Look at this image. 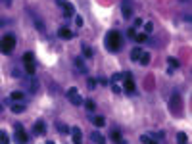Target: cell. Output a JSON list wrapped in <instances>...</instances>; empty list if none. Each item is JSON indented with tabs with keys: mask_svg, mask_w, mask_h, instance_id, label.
Returning a JSON list of instances; mask_svg holds the SVG:
<instances>
[{
	"mask_svg": "<svg viewBox=\"0 0 192 144\" xmlns=\"http://www.w3.org/2000/svg\"><path fill=\"white\" fill-rule=\"evenodd\" d=\"M106 46H108V50H112V52H117V50L123 46L121 33H119V31H110L108 37H106Z\"/></svg>",
	"mask_w": 192,
	"mask_h": 144,
	"instance_id": "obj_1",
	"label": "cell"
},
{
	"mask_svg": "<svg viewBox=\"0 0 192 144\" xmlns=\"http://www.w3.org/2000/svg\"><path fill=\"white\" fill-rule=\"evenodd\" d=\"M169 110H171V114L173 115H181V111H183V98H181V94L177 90L171 94V98H169Z\"/></svg>",
	"mask_w": 192,
	"mask_h": 144,
	"instance_id": "obj_2",
	"label": "cell"
},
{
	"mask_svg": "<svg viewBox=\"0 0 192 144\" xmlns=\"http://www.w3.org/2000/svg\"><path fill=\"white\" fill-rule=\"evenodd\" d=\"M14 48H15V37L14 35H6V37L2 39V42H0V50H2L4 54H10Z\"/></svg>",
	"mask_w": 192,
	"mask_h": 144,
	"instance_id": "obj_3",
	"label": "cell"
},
{
	"mask_svg": "<svg viewBox=\"0 0 192 144\" xmlns=\"http://www.w3.org/2000/svg\"><path fill=\"white\" fill-rule=\"evenodd\" d=\"M65 96H67V100H69L73 106H81V104H83V98L79 96V92H77V89H75V86H73V89H69V90H67V92H65Z\"/></svg>",
	"mask_w": 192,
	"mask_h": 144,
	"instance_id": "obj_4",
	"label": "cell"
},
{
	"mask_svg": "<svg viewBox=\"0 0 192 144\" xmlns=\"http://www.w3.org/2000/svg\"><path fill=\"white\" fill-rule=\"evenodd\" d=\"M56 2H58V6L64 8V15H65V17H71V15L75 14V8H73L71 2H67V0H56Z\"/></svg>",
	"mask_w": 192,
	"mask_h": 144,
	"instance_id": "obj_5",
	"label": "cell"
},
{
	"mask_svg": "<svg viewBox=\"0 0 192 144\" xmlns=\"http://www.w3.org/2000/svg\"><path fill=\"white\" fill-rule=\"evenodd\" d=\"M73 64H75V67H77V71H79V73H83V75H87V73H89V67H87L85 58L77 56V58H73Z\"/></svg>",
	"mask_w": 192,
	"mask_h": 144,
	"instance_id": "obj_6",
	"label": "cell"
},
{
	"mask_svg": "<svg viewBox=\"0 0 192 144\" xmlns=\"http://www.w3.org/2000/svg\"><path fill=\"white\" fill-rule=\"evenodd\" d=\"M15 138L19 140V144H25V142H27V133L23 131V127L19 125V123L15 125Z\"/></svg>",
	"mask_w": 192,
	"mask_h": 144,
	"instance_id": "obj_7",
	"label": "cell"
},
{
	"mask_svg": "<svg viewBox=\"0 0 192 144\" xmlns=\"http://www.w3.org/2000/svg\"><path fill=\"white\" fill-rule=\"evenodd\" d=\"M121 14H123V17L125 19H129L133 15V6L129 2H123V6H121Z\"/></svg>",
	"mask_w": 192,
	"mask_h": 144,
	"instance_id": "obj_8",
	"label": "cell"
},
{
	"mask_svg": "<svg viewBox=\"0 0 192 144\" xmlns=\"http://www.w3.org/2000/svg\"><path fill=\"white\" fill-rule=\"evenodd\" d=\"M71 135H73V144H83V136H81L79 127H73V129H71Z\"/></svg>",
	"mask_w": 192,
	"mask_h": 144,
	"instance_id": "obj_9",
	"label": "cell"
},
{
	"mask_svg": "<svg viewBox=\"0 0 192 144\" xmlns=\"http://www.w3.org/2000/svg\"><path fill=\"white\" fill-rule=\"evenodd\" d=\"M90 138H92V142H94V144H106V138H104V135H100L98 131L90 133Z\"/></svg>",
	"mask_w": 192,
	"mask_h": 144,
	"instance_id": "obj_10",
	"label": "cell"
},
{
	"mask_svg": "<svg viewBox=\"0 0 192 144\" xmlns=\"http://www.w3.org/2000/svg\"><path fill=\"white\" fill-rule=\"evenodd\" d=\"M33 133H35V135H44V133H46V125L42 121H37L35 127H33Z\"/></svg>",
	"mask_w": 192,
	"mask_h": 144,
	"instance_id": "obj_11",
	"label": "cell"
},
{
	"mask_svg": "<svg viewBox=\"0 0 192 144\" xmlns=\"http://www.w3.org/2000/svg\"><path fill=\"white\" fill-rule=\"evenodd\" d=\"M27 89H29V92H37L39 90V81L35 79V77H29V83H27Z\"/></svg>",
	"mask_w": 192,
	"mask_h": 144,
	"instance_id": "obj_12",
	"label": "cell"
},
{
	"mask_svg": "<svg viewBox=\"0 0 192 144\" xmlns=\"http://www.w3.org/2000/svg\"><path fill=\"white\" fill-rule=\"evenodd\" d=\"M58 35H60L61 39H65V40L73 37V33H71V29H69V27H60V29H58Z\"/></svg>",
	"mask_w": 192,
	"mask_h": 144,
	"instance_id": "obj_13",
	"label": "cell"
},
{
	"mask_svg": "<svg viewBox=\"0 0 192 144\" xmlns=\"http://www.w3.org/2000/svg\"><path fill=\"white\" fill-rule=\"evenodd\" d=\"M112 140L115 142V144H125V140L121 138V133H119L117 129H113V131H112Z\"/></svg>",
	"mask_w": 192,
	"mask_h": 144,
	"instance_id": "obj_14",
	"label": "cell"
},
{
	"mask_svg": "<svg viewBox=\"0 0 192 144\" xmlns=\"http://www.w3.org/2000/svg\"><path fill=\"white\" fill-rule=\"evenodd\" d=\"M10 108H12V111H14V114H23V111H25V108H27V106L19 102V104H10Z\"/></svg>",
	"mask_w": 192,
	"mask_h": 144,
	"instance_id": "obj_15",
	"label": "cell"
},
{
	"mask_svg": "<svg viewBox=\"0 0 192 144\" xmlns=\"http://www.w3.org/2000/svg\"><path fill=\"white\" fill-rule=\"evenodd\" d=\"M92 123H94V127H98V129H100V127H104V125H106V119H104L102 115H96L94 119H92Z\"/></svg>",
	"mask_w": 192,
	"mask_h": 144,
	"instance_id": "obj_16",
	"label": "cell"
},
{
	"mask_svg": "<svg viewBox=\"0 0 192 144\" xmlns=\"http://www.w3.org/2000/svg\"><path fill=\"white\" fill-rule=\"evenodd\" d=\"M23 61L25 64H35V54L33 52H25L23 54Z\"/></svg>",
	"mask_w": 192,
	"mask_h": 144,
	"instance_id": "obj_17",
	"label": "cell"
},
{
	"mask_svg": "<svg viewBox=\"0 0 192 144\" xmlns=\"http://www.w3.org/2000/svg\"><path fill=\"white\" fill-rule=\"evenodd\" d=\"M23 98H25V94H23L21 90H14V92H12V100H17V102H21Z\"/></svg>",
	"mask_w": 192,
	"mask_h": 144,
	"instance_id": "obj_18",
	"label": "cell"
},
{
	"mask_svg": "<svg viewBox=\"0 0 192 144\" xmlns=\"http://www.w3.org/2000/svg\"><path fill=\"white\" fill-rule=\"evenodd\" d=\"M25 73H27V77H33L35 75V64H25Z\"/></svg>",
	"mask_w": 192,
	"mask_h": 144,
	"instance_id": "obj_19",
	"label": "cell"
},
{
	"mask_svg": "<svg viewBox=\"0 0 192 144\" xmlns=\"http://www.w3.org/2000/svg\"><path fill=\"white\" fill-rule=\"evenodd\" d=\"M138 61H140L142 65H148V64H150V54L142 52V54H140V58H138Z\"/></svg>",
	"mask_w": 192,
	"mask_h": 144,
	"instance_id": "obj_20",
	"label": "cell"
},
{
	"mask_svg": "<svg viewBox=\"0 0 192 144\" xmlns=\"http://www.w3.org/2000/svg\"><path fill=\"white\" fill-rule=\"evenodd\" d=\"M167 61H169V67H171V69H175V67H181V61H179L177 58H167Z\"/></svg>",
	"mask_w": 192,
	"mask_h": 144,
	"instance_id": "obj_21",
	"label": "cell"
},
{
	"mask_svg": "<svg viewBox=\"0 0 192 144\" xmlns=\"http://www.w3.org/2000/svg\"><path fill=\"white\" fill-rule=\"evenodd\" d=\"M81 48H83V56H85V58H92V48H89L87 44H83Z\"/></svg>",
	"mask_w": 192,
	"mask_h": 144,
	"instance_id": "obj_22",
	"label": "cell"
},
{
	"mask_svg": "<svg viewBox=\"0 0 192 144\" xmlns=\"http://www.w3.org/2000/svg\"><path fill=\"white\" fill-rule=\"evenodd\" d=\"M134 39H137V42H146L148 35L146 33H137V35H134Z\"/></svg>",
	"mask_w": 192,
	"mask_h": 144,
	"instance_id": "obj_23",
	"label": "cell"
},
{
	"mask_svg": "<svg viewBox=\"0 0 192 144\" xmlns=\"http://www.w3.org/2000/svg\"><path fill=\"white\" fill-rule=\"evenodd\" d=\"M140 142H142V144H158L154 138H150L148 135H142V136H140Z\"/></svg>",
	"mask_w": 192,
	"mask_h": 144,
	"instance_id": "obj_24",
	"label": "cell"
},
{
	"mask_svg": "<svg viewBox=\"0 0 192 144\" xmlns=\"http://www.w3.org/2000/svg\"><path fill=\"white\" fill-rule=\"evenodd\" d=\"M140 54H142L140 48H133V50H131V60H133V61L138 60V58H140Z\"/></svg>",
	"mask_w": 192,
	"mask_h": 144,
	"instance_id": "obj_25",
	"label": "cell"
},
{
	"mask_svg": "<svg viewBox=\"0 0 192 144\" xmlns=\"http://www.w3.org/2000/svg\"><path fill=\"white\" fill-rule=\"evenodd\" d=\"M31 15H33V19H35V25H37V29H39V31H44V23L40 21V19H39L35 14H31Z\"/></svg>",
	"mask_w": 192,
	"mask_h": 144,
	"instance_id": "obj_26",
	"label": "cell"
},
{
	"mask_svg": "<svg viewBox=\"0 0 192 144\" xmlns=\"http://www.w3.org/2000/svg\"><path fill=\"white\" fill-rule=\"evenodd\" d=\"M85 106H87V110H89V111H94V110H96V102H94V100H87Z\"/></svg>",
	"mask_w": 192,
	"mask_h": 144,
	"instance_id": "obj_27",
	"label": "cell"
},
{
	"mask_svg": "<svg viewBox=\"0 0 192 144\" xmlns=\"http://www.w3.org/2000/svg\"><path fill=\"white\" fill-rule=\"evenodd\" d=\"M0 144H10V140H8V135H6V131H0Z\"/></svg>",
	"mask_w": 192,
	"mask_h": 144,
	"instance_id": "obj_28",
	"label": "cell"
},
{
	"mask_svg": "<svg viewBox=\"0 0 192 144\" xmlns=\"http://www.w3.org/2000/svg\"><path fill=\"white\" fill-rule=\"evenodd\" d=\"M186 140H188V138H186L184 133H179V135H177V142L179 144H186Z\"/></svg>",
	"mask_w": 192,
	"mask_h": 144,
	"instance_id": "obj_29",
	"label": "cell"
},
{
	"mask_svg": "<svg viewBox=\"0 0 192 144\" xmlns=\"http://www.w3.org/2000/svg\"><path fill=\"white\" fill-rule=\"evenodd\" d=\"M56 127H58V131H61L64 135H67V133H69V129H67V125H64V123H56Z\"/></svg>",
	"mask_w": 192,
	"mask_h": 144,
	"instance_id": "obj_30",
	"label": "cell"
},
{
	"mask_svg": "<svg viewBox=\"0 0 192 144\" xmlns=\"http://www.w3.org/2000/svg\"><path fill=\"white\" fill-rule=\"evenodd\" d=\"M144 31H146V35H148V33H152V31H154V23H152V21L144 23Z\"/></svg>",
	"mask_w": 192,
	"mask_h": 144,
	"instance_id": "obj_31",
	"label": "cell"
},
{
	"mask_svg": "<svg viewBox=\"0 0 192 144\" xmlns=\"http://www.w3.org/2000/svg\"><path fill=\"white\" fill-rule=\"evenodd\" d=\"M150 138H154V140L158 142L159 138H163V135H162V133H152V135H150Z\"/></svg>",
	"mask_w": 192,
	"mask_h": 144,
	"instance_id": "obj_32",
	"label": "cell"
},
{
	"mask_svg": "<svg viewBox=\"0 0 192 144\" xmlns=\"http://www.w3.org/2000/svg\"><path fill=\"white\" fill-rule=\"evenodd\" d=\"M121 79H123V73H115L112 77V83H117V81H121Z\"/></svg>",
	"mask_w": 192,
	"mask_h": 144,
	"instance_id": "obj_33",
	"label": "cell"
},
{
	"mask_svg": "<svg viewBox=\"0 0 192 144\" xmlns=\"http://www.w3.org/2000/svg\"><path fill=\"white\" fill-rule=\"evenodd\" d=\"M87 86H89V89H94V86H96V79H89V81H87Z\"/></svg>",
	"mask_w": 192,
	"mask_h": 144,
	"instance_id": "obj_34",
	"label": "cell"
},
{
	"mask_svg": "<svg viewBox=\"0 0 192 144\" xmlns=\"http://www.w3.org/2000/svg\"><path fill=\"white\" fill-rule=\"evenodd\" d=\"M112 90H113V92H115V94H117V92H121V86H119L117 83H112Z\"/></svg>",
	"mask_w": 192,
	"mask_h": 144,
	"instance_id": "obj_35",
	"label": "cell"
},
{
	"mask_svg": "<svg viewBox=\"0 0 192 144\" xmlns=\"http://www.w3.org/2000/svg\"><path fill=\"white\" fill-rule=\"evenodd\" d=\"M75 25H77V27H83V17H81V15L75 17Z\"/></svg>",
	"mask_w": 192,
	"mask_h": 144,
	"instance_id": "obj_36",
	"label": "cell"
},
{
	"mask_svg": "<svg viewBox=\"0 0 192 144\" xmlns=\"http://www.w3.org/2000/svg\"><path fill=\"white\" fill-rule=\"evenodd\" d=\"M127 35H129V37H131V39H134V35H137V31H134V29L131 27V29L127 31Z\"/></svg>",
	"mask_w": 192,
	"mask_h": 144,
	"instance_id": "obj_37",
	"label": "cell"
},
{
	"mask_svg": "<svg viewBox=\"0 0 192 144\" xmlns=\"http://www.w3.org/2000/svg\"><path fill=\"white\" fill-rule=\"evenodd\" d=\"M12 75L15 77V79H17V77H21V73H19V69H14V71H12Z\"/></svg>",
	"mask_w": 192,
	"mask_h": 144,
	"instance_id": "obj_38",
	"label": "cell"
},
{
	"mask_svg": "<svg viewBox=\"0 0 192 144\" xmlns=\"http://www.w3.org/2000/svg\"><path fill=\"white\" fill-rule=\"evenodd\" d=\"M4 4H6V6H10V4H12V0H2Z\"/></svg>",
	"mask_w": 192,
	"mask_h": 144,
	"instance_id": "obj_39",
	"label": "cell"
},
{
	"mask_svg": "<svg viewBox=\"0 0 192 144\" xmlns=\"http://www.w3.org/2000/svg\"><path fill=\"white\" fill-rule=\"evenodd\" d=\"M4 23H6V19H2V17H0V27H2Z\"/></svg>",
	"mask_w": 192,
	"mask_h": 144,
	"instance_id": "obj_40",
	"label": "cell"
},
{
	"mask_svg": "<svg viewBox=\"0 0 192 144\" xmlns=\"http://www.w3.org/2000/svg\"><path fill=\"white\" fill-rule=\"evenodd\" d=\"M46 144H54V142H52V140H48V142H46Z\"/></svg>",
	"mask_w": 192,
	"mask_h": 144,
	"instance_id": "obj_41",
	"label": "cell"
},
{
	"mask_svg": "<svg viewBox=\"0 0 192 144\" xmlns=\"http://www.w3.org/2000/svg\"><path fill=\"white\" fill-rule=\"evenodd\" d=\"M0 110H2V108H0Z\"/></svg>",
	"mask_w": 192,
	"mask_h": 144,
	"instance_id": "obj_42",
	"label": "cell"
}]
</instances>
